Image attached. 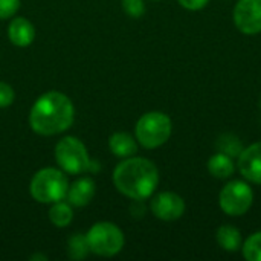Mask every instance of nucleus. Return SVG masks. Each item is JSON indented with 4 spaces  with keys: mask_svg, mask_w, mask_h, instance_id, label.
<instances>
[{
    "mask_svg": "<svg viewBox=\"0 0 261 261\" xmlns=\"http://www.w3.org/2000/svg\"><path fill=\"white\" fill-rule=\"evenodd\" d=\"M208 170L211 176L219 177V179H226L234 174L236 171V164L231 156L225 153H216L210 158L208 161Z\"/></svg>",
    "mask_w": 261,
    "mask_h": 261,
    "instance_id": "14",
    "label": "nucleus"
},
{
    "mask_svg": "<svg viewBox=\"0 0 261 261\" xmlns=\"http://www.w3.org/2000/svg\"><path fill=\"white\" fill-rule=\"evenodd\" d=\"M49 219L50 222L57 226V228H64L67 226L72 219H73V213H72V208L69 203L66 202H55L49 211Z\"/></svg>",
    "mask_w": 261,
    "mask_h": 261,
    "instance_id": "16",
    "label": "nucleus"
},
{
    "mask_svg": "<svg viewBox=\"0 0 261 261\" xmlns=\"http://www.w3.org/2000/svg\"><path fill=\"white\" fill-rule=\"evenodd\" d=\"M252 190L246 182L231 180L220 193V208L228 216H243L252 205Z\"/></svg>",
    "mask_w": 261,
    "mask_h": 261,
    "instance_id": "7",
    "label": "nucleus"
},
{
    "mask_svg": "<svg viewBox=\"0 0 261 261\" xmlns=\"http://www.w3.org/2000/svg\"><path fill=\"white\" fill-rule=\"evenodd\" d=\"M14 90L9 84L0 81V109L8 107L14 102Z\"/></svg>",
    "mask_w": 261,
    "mask_h": 261,
    "instance_id": "22",
    "label": "nucleus"
},
{
    "mask_svg": "<svg viewBox=\"0 0 261 261\" xmlns=\"http://www.w3.org/2000/svg\"><path fill=\"white\" fill-rule=\"evenodd\" d=\"M115 187L133 200L150 197L158 184L159 171L156 165L144 158H128L121 162L113 171Z\"/></svg>",
    "mask_w": 261,
    "mask_h": 261,
    "instance_id": "2",
    "label": "nucleus"
},
{
    "mask_svg": "<svg viewBox=\"0 0 261 261\" xmlns=\"http://www.w3.org/2000/svg\"><path fill=\"white\" fill-rule=\"evenodd\" d=\"M95 191H96V187H95L93 179L80 177L69 187L66 197L73 206H86L93 199Z\"/></svg>",
    "mask_w": 261,
    "mask_h": 261,
    "instance_id": "11",
    "label": "nucleus"
},
{
    "mask_svg": "<svg viewBox=\"0 0 261 261\" xmlns=\"http://www.w3.org/2000/svg\"><path fill=\"white\" fill-rule=\"evenodd\" d=\"M151 211L158 219L164 222H173L184 216L185 202L179 194L171 191H164L153 197Z\"/></svg>",
    "mask_w": 261,
    "mask_h": 261,
    "instance_id": "9",
    "label": "nucleus"
},
{
    "mask_svg": "<svg viewBox=\"0 0 261 261\" xmlns=\"http://www.w3.org/2000/svg\"><path fill=\"white\" fill-rule=\"evenodd\" d=\"M109 147H110L112 153L119 158H132L138 151V144H136L135 138L124 132L112 135L109 139Z\"/></svg>",
    "mask_w": 261,
    "mask_h": 261,
    "instance_id": "13",
    "label": "nucleus"
},
{
    "mask_svg": "<svg viewBox=\"0 0 261 261\" xmlns=\"http://www.w3.org/2000/svg\"><path fill=\"white\" fill-rule=\"evenodd\" d=\"M67 177L55 168L40 170L31 182V194L40 203H55L67 196Z\"/></svg>",
    "mask_w": 261,
    "mask_h": 261,
    "instance_id": "3",
    "label": "nucleus"
},
{
    "mask_svg": "<svg viewBox=\"0 0 261 261\" xmlns=\"http://www.w3.org/2000/svg\"><path fill=\"white\" fill-rule=\"evenodd\" d=\"M90 252L101 257H113L124 248V234L122 231L110 223L101 222L90 228L86 236Z\"/></svg>",
    "mask_w": 261,
    "mask_h": 261,
    "instance_id": "6",
    "label": "nucleus"
},
{
    "mask_svg": "<svg viewBox=\"0 0 261 261\" xmlns=\"http://www.w3.org/2000/svg\"><path fill=\"white\" fill-rule=\"evenodd\" d=\"M243 255L248 261H261V231L252 234L245 242Z\"/></svg>",
    "mask_w": 261,
    "mask_h": 261,
    "instance_id": "18",
    "label": "nucleus"
},
{
    "mask_svg": "<svg viewBox=\"0 0 261 261\" xmlns=\"http://www.w3.org/2000/svg\"><path fill=\"white\" fill-rule=\"evenodd\" d=\"M210 0H179V3L185 8V9H190V11H197V9H202Z\"/></svg>",
    "mask_w": 261,
    "mask_h": 261,
    "instance_id": "23",
    "label": "nucleus"
},
{
    "mask_svg": "<svg viewBox=\"0 0 261 261\" xmlns=\"http://www.w3.org/2000/svg\"><path fill=\"white\" fill-rule=\"evenodd\" d=\"M121 3H122V9L125 11L128 17L139 18L145 12L144 0H121Z\"/></svg>",
    "mask_w": 261,
    "mask_h": 261,
    "instance_id": "20",
    "label": "nucleus"
},
{
    "mask_svg": "<svg viewBox=\"0 0 261 261\" xmlns=\"http://www.w3.org/2000/svg\"><path fill=\"white\" fill-rule=\"evenodd\" d=\"M239 170L245 179L261 185V142L242 150L239 154Z\"/></svg>",
    "mask_w": 261,
    "mask_h": 261,
    "instance_id": "10",
    "label": "nucleus"
},
{
    "mask_svg": "<svg viewBox=\"0 0 261 261\" xmlns=\"http://www.w3.org/2000/svg\"><path fill=\"white\" fill-rule=\"evenodd\" d=\"M73 104L66 95L60 92H47L32 106L29 124L35 133L52 136L67 130L73 122Z\"/></svg>",
    "mask_w": 261,
    "mask_h": 261,
    "instance_id": "1",
    "label": "nucleus"
},
{
    "mask_svg": "<svg viewBox=\"0 0 261 261\" xmlns=\"http://www.w3.org/2000/svg\"><path fill=\"white\" fill-rule=\"evenodd\" d=\"M171 135V119L162 112H148L136 124V139L145 148L164 145Z\"/></svg>",
    "mask_w": 261,
    "mask_h": 261,
    "instance_id": "4",
    "label": "nucleus"
},
{
    "mask_svg": "<svg viewBox=\"0 0 261 261\" xmlns=\"http://www.w3.org/2000/svg\"><path fill=\"white\" fill-rule=\"evenodd\" d=\"M234 23L243 34L261 32V0H239L234 8Z\"/></svg>",
    "mask_w": 261,
    "mask_h": 261,
    "instance_id": "8",
    "label": "nucleus"
},
{
    "mask_svg": "<svg viewBox=\"0 0 261 261\" xmlns=\"http://www.w3.org/2000/svg\"><path fill=\"white\" fill-rule=\"evenodd\" d=\"M20 6V0H0V18H9L12 17Z\"/></svg>",
    "mask_w": 261,
    "mask_h": 261,
    "instance_id": "21",
    "label": "nucleus"
},
{
    "mask_svg": "<svg viewBox=\"0 0 261 261\" xmlns=\"http://www.w3.org/2000/svg\"><path fill=\"white\" fill-rule=\"evenodd\" d=\"M219 150L228 156H239L243 150L242 147V142L239 141V138H236L234 135H223L220 139H219V144H217Z\"/></svg>",
    "mask_w": 261,
    "mask_h": 261,
    "instance_id": "19",
    "label": "nucleus"
},
{
    "mask_svg": "<svg viewBox=\"0 0 261 261\" xmlns=\"http://www.w3.org/2000/svg\"><path fill=\"white\" fill-rule=\"evenodd\" d=\"M8 37H9L12 44L20 46V47H26L35 38V28L29 20H26L23 17H17L9 23Z\"/></svg>",
    "mask_w": 261,
    "mask_h": 261,
    "instance_id": "12",
    "label": "nucleus"
},
{
    "mask_svg": "<svg viewBox=\"0 0 261 261\" xmlns=\"http://www.w3.org/2000/svg\"><path fill=\"white\" fill-rule=\"evenodd\" d=\"M55 159L58 165L69 174H81L95 168L86 145L73 136H67L57 144Z\"/></svg>",
    "mask_w": 261,
    "mask_h": 261,
    "instance_id": "5",
    "label": "nucleus"
},
{
    "mask_svg": "<svg viewBox=\"0 0 261 261\" xmlns=\"http://www.w3.org/2000/svg\"><path fill=\"white\" fill-rule=\"evenodd\" d=\"M89 252H90V249H89L86 236L76 234V236L70 237V240H69V255H70V258L83 260Z\"/></svg>",
    "mask_w": 261,
    "mask_h": 261,
    "instance_id": "17",
    "label": "nucleus"
},
{
    "mask_svg": "<svg viewBox=\"0 0 261 261\" xmlns=\"http://www.w3.org/2000/svg\"><path fill=\"white\" fill-rule=\"evenodd\" d=\"M217 242L222 249L228 252H236L242 246V234L236 226L223 225L217 231Z\"/></svg>",
    "mask_w": 261,
    "mask_h": 261,
    "instance_id": "15",
    "label": "nucleus"
}]
</instances>
